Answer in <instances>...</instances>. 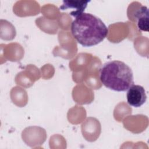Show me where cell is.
<instances>
[{
    "instance_id": "obj_1",
    "label": "cell",
    "mask_w": 149,
    "mask_h": 149,
    "mask_svg": "<svg viewBox=\"0 0 149 149\" xmlns=\"http://www.w3.org/2000/svg\"><path fill=\"white\" fill-rule=\"evenodd\" d=\"M71 33L78 43L87 47L102 42L107 37L108 29L101 19L84 12L72 22Z\"/></svg>"
},
{
    "instance_id": "obj_2",
    "label": "cell",
    "mask_w": 149,
    "mask_h": 149,
    "mask_svg": "<svg viewBox=\"0 0 149 149\" xmlns=\"http://www.w3.org/2000/svg\"><path fill=\"white\" fill-rule=\"evenodd\" d=\"M100 79L107 88L119 92L125 91L134 84L132 69L118 60L107 62L102 65Z\"/></svg>"
},
{
    "instance_id": "obj_3",
    "label": "cell",
    "mask_w": 149,
    "mask_h": 149,
    "mask_svg": "<svg viewBox=\"0 0 149 149\" xmlns=\"http://www.w3.org/2000/svg\"><path fill=\"white\" fill-rule=\"evenodd\" d=\"M127 90L126 98L127 103L130 105L138 108L146 102L147 95L143 86L133 84Z\"/></svg>"
},
{
    "instance_id": "obj_4",
    "label": "cell",
    "mask_w": 149,
    "mask_h": 149,
    "mask_svg": "<svg viewBox=\"0 0 149 149\" xmlns=\"http://www.w3.org/2000/svg\"><path fill=\"white\" fill-rule=\"evenodd\" d=\"M90 1H63L59 9L62 10H71L70 15L76 17L84 13L88 3Z\"/></svg>"
},
{
    "instance_id": "obj_5",
    "label": "cell",
    "mask_w": 149,
    "mask_h": 149,
    "mask_svg": "<svg viewBox=\"0 0 149 149\" xmlns=\"http://www.w3.org/2000/svg\"><path fill=\"white\" fill-rule=\"evenodd\" d=\"M135 19L139 30L148 31V9L146 6H141L135 12Z\"/></svg>"
}]
</instances>
